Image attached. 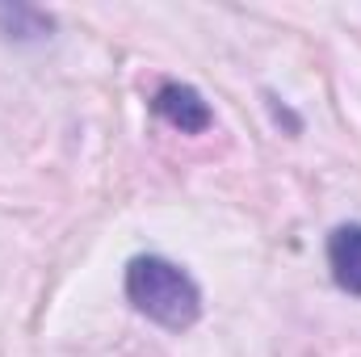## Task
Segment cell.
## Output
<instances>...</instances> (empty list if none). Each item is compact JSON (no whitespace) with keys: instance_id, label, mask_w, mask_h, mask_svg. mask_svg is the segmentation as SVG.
<instances>
[{"instance_id":"cell-1","label":"cell","mask_w":361,"mask_h":357,"mask_svg":"<svg viewBox=\"0 0 361 357\" xmlns=\"http://www.w3.org/2000/svg\"><path fill=\"white\" fill-rule=\"evenodd\" d=\"M126 298L139 315H147L152 324H160L169 332L193 328L202 315L197 282L164 257H135L126 265Z\"/></svg>"},{"instance_id":"cell-2","label":"cell","mask_w":361,"mask_h":357,"mask_svg":"<svg viewBox=\"0 0 361 357\" xmlns=\"http://www.w3.org/2000/svg\"><path fill=\"white\" fill-rule=\"evenodd\" d=\"M152 109H156L173 131H180V135H202V131H210V122H214V109L206 105V97L193 89V85H180V80L160 85L156 97H152Z\"/></svg>"},{"instance_id":"cell-3","label":"cell","mask_w":361,"mask_h":357,"mask_svg":"<svg viewBox=\"0 0 361 357\" xmlns=\"http://www.w3.org/2000/svg\"><path fill=\"white\" fill-rule=\"evenodd\" d=\"M328 265L336 286L361 298V223H341L328 236Z\"/></svg>"},{"instance_id":"cell-4","label":"cell","mask_w":361,"mask_h":357,"mask_svg":"<svg viewBox=\"0 0 361 357\" xmlns=\"http://www.w3.org/2000/svg\"><path fill=\"white\" fill-rule=\"evenodd\" d=\"M0 34L4 38H42V34H51V17L30 4H0Z\"/></svg>"}]
</instances>
